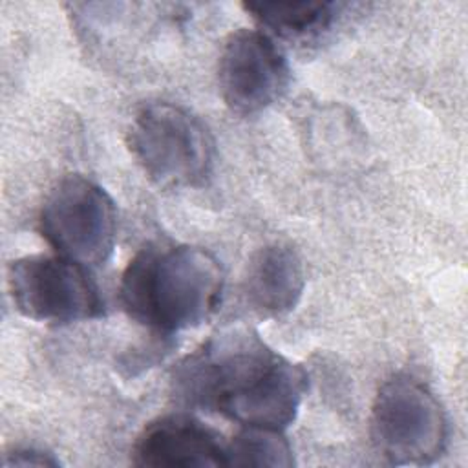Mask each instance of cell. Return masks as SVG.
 I'll list each match as a JSON object with an SVG mask.
<instances>
[{
  "label": "cell",
  "instance_id": "obj_5",
  "mask_svg": "<svg viewBox=\"0 0 468 468\" xmlns=\"http://www.w3.org/2000/svg\"><path fill=\"white\" fill-rule=\"evenodd\" d=\"M38 223L58 256L82 267L101 265L112 256L117 232L113 199L84 176L69 174L49 190Z\"/></svg>",
  "mask_w": 468,
  "mask_h": 468
},
{
  "label": "cell",
  "instance_id": "obj_3",
  "mask_svg": "<svg viewBox=\"0 0 468 468\" xmlns=\"http://www.w3.org/2000/svg\"><path fill=\"white\" fill-rule=\"evenodd\" d=\"M128 146L146 177L161 188L201 185L214 163V141L183 106L148 102L128 128Z\"/></svg>",
  "mask_w": 468,
  "mask_h": 468
},
{
  "label": "cell",
  "instance_id": "obj_4",
  "mask_svg": "<svg viewBox=\"0 0 468 468\" xmlns=\"http://www.w3.org/2000/svg\"><path fill=\"white\" fill-rule=\"evenodd\" d=\"M369 435L389 464L422 466L444 452L448 420L426 384L397 375L380 386L373 400Z\"/></svg>",
  "mask_w": 468,
  "mask_h": 468
},
{
  "label": "cell",
  "instance_id": "obj_9",
  "mask_svg": "<svg viewBox=\"0 0 468 468\" xmlns=\"http://www.w3.org/2000/svg\"><path fill=\"white\" fill-rule=\"evenodd\" d=\"M305 289V271L294 249L271 243L258 249L245 274V296L265 316H282L296 307Z\"/></svg>",
  "mask_w": 468,
  "mask_h": 468
},
{
  "label": "cell",
  "instance_id": "obj_7",
  "mask_svg": "<svg viewBox=\"0 0 468 468\" xmlns=\"http://www.w3.org/2000/svg\"><path fill=\"white\" fill-rule=\"evenodd\" d=\"M218 80L221 97L234 113H258L287 90V58L267 33L238 29L221 49Z\"/></svg>",
  "mask_w": 468,
  "mask_h": 468
},
{
  "label": "cell",
  "instance_id": "obj_2",
  "mask_svg": "<svg viewBox=\"0 0 468 468\" xmlns=\"http://www.w3.org/2000/svg\"><path fill=\"white\" fill-rule=\"evenodd\" d=\"M223 271L212 252L192 245L141 249L121 276V303L139 324L176 333L205 322L218 307Z\"/></svg>",
  "mask_w": 468,
  "mask_h": 468
},
{
  "label": "cell",
  "instance_id": "obj_11",
  "mask_svg": "<svg viewBox=\"0 0 468 468\" xmlns=\"http://www.w3.org/2000/svg\"><path fill=\"white\" fill-rule=\"evenodd\" d=\"M292 464V448L282 435V430L243 426L227 442V466L289 468Z\"/></svg>",
  "mask_w": 468,
  "mask_h": 468
},
{
  "label": "cell",
  "instance_id": "obj_6",
  "mask_svg": "<svg viewBox=\"0 0 468 468\" xmlns=\"http://www.w3.org/2000/svg\"><path fill=\"white\" fill-rule=\"evenodd\" d=\"M9 291L16 309L31 320L69 324L97 318L104 303L86 267L48 254L18 258L9 267Z\"/></svg>",
  "mask_w": 468,
  "mask_h": 468
},
{
  "label": "cell",
  "instance_id": "obj_1",
  "mask_svg": "<svg viewBox=\"0 0 468 468\" xmlns=\"http://www.w3.org/2000/svg\"><path fill=\"white\" fill-rule=\"evenodd\" d=\"M172 382L176 397L188 406L274 430L294 420L307 389L305 371L249 327L214 335L176 367Z\"/></svg>",
  "mask_w": 468,
  "mask_h": 468
},
{
  "label": "cell",
  "instance_id": "obj_12",
  "mask_svg": "<svg viewBox=\"0 0 468 468\" xmlns=\"http://www.w3.org/2000/svg\"><path fill=\"white\" fill-rule=\"evenodd\" d=\"M58 461L42 450L35 448H16L11 453H5L4 466H57Z\"/></svg>",
  "mask_w": 468,
  "mask_h": 468
},
{
  "label": "cell",
  "instance_id": "obj_8",
  "mask_svg": "<svg viewBox=\"0 0 468 468\" xmlns=\"http://www.w3.org/2000/svg\"><path fill=\"white\" fill-rule=\"evenodd\" d=\"M132 455L139 466H227V442L201 420L177 413L150 422L137 437Z\"/></svg>",
  "mask_w": 468,
  "mask_h": 468
},
{
  "label": "cell",
  "instance_id": "obj_10",
  "mask_svg": "<svg viewBox=\"0 0 468 468\" xmlns=\"http://www.w3.org/2000/svg\"><path fill=\"white\" fill-rule=\"evenodd\" d=\"M243 9L256 22L285 38H303L329 27L338 4L335 2H245Z\"/></svg>",
  "mask_w": 468,
  "mask_h": 468
}]
</instances>
